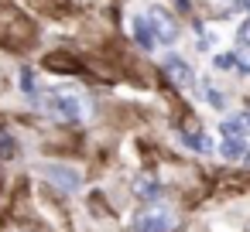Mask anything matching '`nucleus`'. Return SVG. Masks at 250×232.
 Segmentation results:
<instances>
[{"instance_id":"f257e3e1","label":"nucleus","mask_w":250,"mask_h":232,"mask_svg":"<svg viewBox=\"0 0 250 232\" xmlns=\"http://www.w3.org/2000/svg\"><path fill=\"white\" fill-rule=\"evenodd\" d=\"M38 106L45 113H52V116L65 120V123H76L83 116V103L76 96H69V92H45V96H38Z\"/></svg>"},{"instance_id":"f03ea898","label":"nucleus","mask_w":250,"mask_h":232,"mask_svg":"<svg viewBox=\"0 0 250 232\" xmlns=\"http://www.w3.org/2000/svg\"><path fill=\"white\" fill-rule=\"evenodd\" d=\"M171 229H175V212H168L161 205L144 208L130 225V232H171Z\"/></svg>"},{"instance_id":"7ed1b4c3","label":"nucleus","mask_w":250,"mask_h":232,"mask_svg":"<svg viewBox=\"0 0 250 232\" xmlns=\"http://www.w3.org/2000/svg\"><path fill=\"white\" fill-rule=\"evenodd\" d=\"M144 18H147V24H151V31H154V38H158V41L171 45V41L178 38V21H175L165 7H151Z\"/></svg>"},{"instance_id":"20e7f679","label":"nucleus","mask_w":250,"mask_h":232,"mask_svg":"<svg viewBox=\"0 0 250 232\" xmlns=\"http://www.w3.org/2000/svg\"><path fill=\"white\" fill-rule=\"evenodd\" d=\"M161 72H165V75H168V82H171V86H178V89H188V86L195 82L192 69H188L178 55H168V58H165V65H161Z\"/></svg>"},{"instance_id":"39448f33","label":"nucleus","mask_w":250,"mask_h":232,"mask_svg":"<svg viewBox=\"0 0 250 232\" xmlns=\"http://www.w3.org/2000/svg\"><path fill=\"white\" fill-rule=\"evenodd\" d=\"M45 174H48L52 181H59L65 191H76V188H79V174H76V171H65V167H45Z\"/></svg>"},{"instance_id":"423d86ee","label":"nucleus","mask_w":250,"mask_h":232,"mask_svg":"<svg viewBox=\"0 0 250 232\" xmlns=\"http://www.w3.org/2000/svg\"><path fill=\"white\" fill-rule=\"evenodd\" d=\"M134 38H137L144 48H154V45H158V38H154V31H151L147 18H134Z\"/></svg>"},{"instance_id":"0eeeda50","label":"nucleus","mask_w":250,"mask_h":232,"mask_svg":"<svg viewBox=\"0 0 250 232\" xmlns=\"http://www.w3.org/2000/svg\"><path fill=\"white\" fill-rule=\"evenodd\" d=\"M219 150H223V157H226V161H243V154H247V143H243V137H226Z\"/></svg>"},{"instance_id":"6e6552de","label":"nucleus","mask_w":250,"mask_h":232,"mask_svg":"<svg viewBox=\"0 0 250 232\" xmlns=\"http://www.w3.org/2000/svg\"><path fill=\"white\" fill-rule=\"evenodd\" d=\"M223 137H247V130H250V123H247V116H229V120H223Z\"/></svg>"},{"instance_id":"1a4fd4ad","label":"nucleus","mask_w":250,"mask_h":232,"mask_svg":"<svg viewBox=\"0 0 250 232\" xmlns=\"http://www.w3.org/2000/svg\"><path fill=\"white\" fill-rule=\"evenodd\" d=\"M134 188H137V195H141L144 201H158V198H161V184H158V181H151V178H137V184H134Z\"/></svg>"},{"instance_id":"9d476101","label":"nucleus","mask_w":250,"mask_h":232,"mask_svg":"<svg viewBox=\"0 0 250 232\" xmlns=\"http://www.w3.org/2000/svg\"><path fill=\"white\" fill-rule=\"evenodd\" d=\"M182 140H185V147H192V150H199V154H212V140H209L206 133H185Z\"/></svg>"},{"instance_id":"9b49d317","label":"nucleus","mask_w":250,"mask_h":232,"mask_svg":"<svg viewBox=\"0 0 250 232\" xmlns=\"http://www.w3.org/2000/svg\"><path fill=\"white\" fill-rule=\"evenodd\" d=\"M0 157H14V137L11 133H4V130H0Z\"/></svg>"},{"instance_id":"f8f14e48","label":"nucleus","mask_w":250,"mask_h":232,"mask_svg":"<svg viewBox=\"0 0 250 232\" xmlns=\"http://www.w3.org/2000/svg\"><path fill=\"white\" fill-rule=\"evenodd\" d=\"M233 65H240V58H236L233 52H226V55H216V69H233Z\"/></svg>"},{"instance_id":"ddd939ff","label":"nucleus","mask_w":250,"mask_h":232,"mask_svg":"<svg viewBox=\"0 0 250 232\" xmlns=\"http://www.w3.org/2000/svg\"><path fill=\"white\" fill-rule=\"evenodd\" d=\"M202 96H206V99H209L212 106H223V96H219V92H216L212 86H202Z\"/></svg>"},{"instance_id":"4468645a","label":"nucleus","mask_w":250,"mask_h":232,"mask_svg":"<svg viewBox=\"0 0 250 232\" xmlns=\"http://www.w3.org/2000/svg\"><path fill=\"white\" fill-rule=\"evenodd\" d=\"M236 41H240V45H250V21H243V24H240V31H236Z\"/></svg>"},{"instance_id":"2eb2a0df","label":"nucleus","mask_w":250,"mask_h":232,"mask_svg":"<svg viewBox=\"0 0 250 232\" xmlns=\"http://www.w3.org/2000/svg\"><path fill=\"white\" fill-rule=\"evenodd\" d=\"M21 89L24 92H35V82H31V72L28 69H21Z\"/></svg>"},{"instance_id":"dca6fc26","label":"nucleus","mask_w":250,"mask_h":232,"mask_svg":"<svg viewBox=\"0 0 250 232\" xmlns=\"http://www.w3.org/2000/svg\"><path fill=\"white\" fill-rule=\"evenodd\" d=\"M175 4H178L182 11H188V0H175Z\"/></svg>"},{"instance_id":"f3484780","label":"nucleus","mask_w":250,"mask_h":232,"mask_svg":"<svg viewBox=\"0 0 250 232\" xmlns=\"http://www.w3.org/2000/svg\"><path fill=\"white\" fill-rule=\"evenodd\" d=\"M243 164H247V167H250V150H247V154H243Z\"/></svg>"},{"instance_id":"a211bd4d","label":"nucleus","mask_w":250,"mask_h":232,"mask_svg":"<svg viewBox=\"0 0 250 232\" xmlns=\"http://www.w3.org/2000/svg\"><path fill=\"white\" fill-rule=\"evenodd\" d=\"M243 116H247V123H250V109H247V113H243Z\"/></svg>"},{"instance_id":"6ab92c4d","label":"nucleus","mask_w":250,"mask_h":232,"mask_svg":"<svg viewBox=\"0 0 250 232\" xmlns=\"http://www.w3.org/2000/svg\"><path fill=\"white\" fill-rule=\"evenodd\" d=\"M247 7H250V0H247Z\"/></svg>"}]
</instances>
